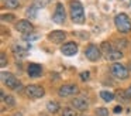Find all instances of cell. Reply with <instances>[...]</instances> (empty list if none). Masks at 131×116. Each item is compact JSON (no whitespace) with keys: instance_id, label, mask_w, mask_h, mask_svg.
Listing matches in <instances>:
<instances>
[{"instance_id":"1","label":"cell","mask_w":131,"mask_h":116,"mask_svg":"<svg viewBox=\"0 0 131 116\" xmlns=\"http://www.w3.org/2000/svg\"><path fill=\"white\" fill-rule=\"evenodd\" d=\"M71 17L73 23L76 24H83L85 23V11H83V6L79 2H71Z\"/></svg>"},{"instance_id":"2","label":"cell","mask_w":131,"mask_h":116,"mask_svg":"<svg viewBox=\"0 0 131 116\" xmlns=\"http://www.w3.org/2000/svg\"><path fill=\"white\" fill-rule=\"evenodd\" d=\"M114 24H116L117 30L123 34H127L131 31V20L128 19V16L125 13H120L114 19Z\"/></svg>"},{"instance_id":"3","label":"cell","mask_w":131,"mask_h":116,"mask_svg":"<svg viewBox=\"0 0 131 116\" xmlns=\"http://www.w3.org/2000/svg\"><path fill=\"white\" fill-rule=\"evenodd\" d=\"M111 75L117 79H127L128 78V69L123 64H113L111 65Z\"/></svg>"},{"instance_id":"4","label":"cell","mask_w":131,"mask_h":116,"mask_svg":"<svg viewBox=\"0 0 131 116\" xmlns=\"http://www.w3.org/2000/svg\"><path fill=\"white\" fill-rule=\"evenodd\" d=\"M2 79H3V82H4V85L6 86H9L10 89H20V86H21V84L17 81V78H16L13 74H7V72H3L2 74Z\"/></svg>"},{"instance_id":"5","label":"cell","mask_w":131,"mask_h":116,"mask_svg":"<svg viewBox=\"0 0 131 116\" xmlns=\"http://www.w3.org/2000/svg\"><path fill=\"white\" fill-rule=\"evenodd\" d=\"M26 93H27V96L31 98V99H38V98H42L45 91H44V88L40 86V85H28V86L26 88Z\"/></svg>"},{"instance_id":"6","label":"cell","mask_w":131,"mask_h":116,"mask_svg":"<svg viewBox=\"0 0 131 116\" xmlns=\"http://www.w3.org/2000/svg\"><path fill=\"white\" fill-rule=\"evenodd\" d=\"M85 55H86V58H88L89 61H97V59L100 58V55H102V52H100V48L97 47V45L90 44V45L86 47Z\"/></svg>"},{"instance_id":"7","label":"cell","mask_w":131,"mask_h":116,"mask_svg":"<svg viewBox=\"0 0 131 116\" xmlns=\"http://www.w3.org/2000/svg\"><path fill=\"white\" fill-rule=\"evenodd\" d=\"M52 20L57 24H63L65 23V8H63L62 3H57V7H55V11L52 14Z\"/></svg>"},{"instance_id":"8","label":"cell","mask_w":131,"mask_h":116,"mask_svg":"<svg viewBox=\"0 0 131 116\" xmlns=\"http://www.w3.org/2000/svg\"><path fill=\"white\" fill-rule=\"evenodd\" d=\"M79 92V88L76 85H63V86L59 88L58 91V95L63 96V98H68V96H73Z\"/></svg>"},{"instance_id":"9","label":"cell","mask_w":131,"mask_h":116,"mask_svg":"<svg viewBox=\"0 0 131 116\" xmlns=\"http://www.w3.org/2000/svg\"><path fill=\"white\" fill-rule=\"evenodd\" d=\"M61 52H62L63 55H66V57L76 55V52H78V44H76V42H72V41L65 42V44L61 47Z\"/></svg>"},{"instance_id":"10","label":"cell","mask_w":131,"mask_h":116,"mask_svg":"<svg viewBox=\"0 0 131 116\" xmlns=\"http://www.w3.org/2000/svg\"><path fill=\"white\" fill-rule=\"evenodd\" d=\"M16 30L20 31L21 34H30L34 31V25L30 21H27V20H21V21H18L16 24Z\"/></svg>"},{"instance_id":"11","label":"cell","mask_w":131,"mask_h":116,"mask_svg":"<svg viewBox=\"0 0 131 116\" xmlns=\"http://www.w3.org/2000/svg\"><path fill=\"white\" fill-rule=\"evenodd\" d=\"M65 38H66V34L63 33V31H61V30H55V31H52V33L48 34V40L51 42H54V44L63 42Z\"/></svg>"},{"instance_id":"12","label":"cell","mask_w":131,"mask_h":116,"mask_svg":"<svg viewBox=\"0 0 131 116\" xmlns=\"http://www.w3.org/2000/svg\"><path fill=\"white\" fill-rule=\"evenodd\" d=\"M30 47H31V45H30L28 42H24V44H16V45H13V51H14L16 57H21V58H23V57L27 55Z\"/></svg>"},{"instance_id":"13","label":"cell","mask_w":131,"mask_h":116,"mask_svg":"<svg viewBox=\"0 0 131 116\" xmlns=\"http://www.w3.org/2000/svg\"><path fill=\"white\" fill-rule=\"evenodd\" d=\"M72 105L75 106V109L78 110H86L89 108V102L86 98H83V96H79V98H75L73 101H72Z\"/></svg>"},{"instance_id":"14","label":"cell","mask_w":131,"mask_h":116,"mask_svg":"<svg viewBox=\"0 0 131 116\" xmlns=\"http://www.w3.org/2000/svg\"><path fill=\"white\" fill-rule=\"evenodd\" d=\"M27 72H28V76H31V78H37V76H40L41 74H42V68H41L40 64H35V62H32V64L28 65V69H27Z\"/></svg>"},{"instance_id":"15","label":"cell","mask_w":131,"mask_h":116,"mask_svg":"<svg viewBox=\"0 0 131 116\" xmlns=\"http://www.w3.org/2000/svg\"><path fill=\"white\" fill-rule=\"evenodd\" d=\"M106 58H107L108 61H120V59L123 58V52L120 50H111L106 54Z\"/></svg>"},{"instance_id":"16","label":"cell","mask_w":131,"mask_h":116,"mask_svg":"<svg viewBox=\"0 0 131 116\" xmlns=\"http://www.w3.org/2000/svg\"><path fill=\"white\" fill-rule=\"evenodd\" d=\"M38 6L37 4H32V6H30L28 8H27V11H26V14H27V17L28 19H35L37 17V11H38Z\"/></svg>"},{"instance_id":"17","label":"cell","mask_w":131,"mask_h":116,"mask_svg":"<svg viewBox=\"0 0 131 116\" xmlns=\"http://www.w3.org/2000/svg\"><path fill=\"white\" fill-rule=\"evenodd\" d=\"M47 109H48L49 113H57L58 109H59V105H58V102L51 101V102H48V103H47Z\"/></svg>"},{"instance_id":"18","label":"cell","mask_w":131,"mask_h":116,"mask_svg":"<svg viewBox=\"0 0 131 116\" xmlns=\"http://www.w3.org/2000/svg\"><path fill=\"white\" fill-rule=\"evenodd\" d=\"M100 98L106 102H111L114 99V95L111 92H108V91H102V92H100Z\"/></svg>"},{"instance_id":"19","label":"cell","mask_w":131,"mask_h":116,"mask_svg":"<svg viewBox=\"0 0 131 116\" xmlns=\"http://www.w3.org/2000/svg\"><path fill=\"white\" fill-rule=\"evenodd\" d=\"M117 96H118V99L121 102H128L130 101V95L127 93V91H117Z\"/></svg>"},{"instance_id":"20","label":"cell","mask_w":131,"mask_h":116,"mask_svg":"<svg viewBox=\"0 0 131 116\" xmlns=\"http://www.w3.org/2000/svg\"><path fill=\"white\" fill-rule=\"evenodd\" d=\"M4 4L9 8H17L20 3H18V0H4Z\"/></svg>"},{"instance_id":"21","label":"cell","mask_w":131,"mask_h":116,"mask_svg":"<svg viewBox=\"0 0 131 116\" xmlns=\"http://www.w3.org/2000/svg\"><path fill=\"white\" fill-rule=\"evenodd\" d=\"M61 116H76V112H75V109H72V108H63Z\"/></svg>"},{"instance_id":"22","label":"cell","mask_w":131,"mask_h":116,"mask_svg":"<svg viewBox=\"0 0 131 116\" xmlns=\"http://www.w3.org/2000/svg\"><path fill=\"white\" fill-rule=\"evenodd\" d=\"M34 2H35V4H37L38 7L42 8V7H45V6H48L52 0H34Z\"/></svg>"},{"instance_id":"23","label":"cell","mask_w":131,"mask_h":116,"mask_svg":"<svg viewBox=\"0 0 131 116\" xmlns=\"http://www.w3.org/2000/svg\"><path fill=\"white\" fill-rule=\"evenodd\" d=\"M96 115L97 116H108V110L106 108H97L96 109Z\"/></svg>"},{"instance_id":"24","label":"cell","mask_w":131,"mask_h":116,"mask_svg":"<svg viewBox=\"0 0 131 116\" xmlns=\"http://www.w3.org/2000/svg\"><path fill=\"white\" fill-rule=\"evenodd\" d=\"M3 99H4V102H6L7 105H10V106H14V103H16V101L13 99V96H3Z\"/></svg>"},{"instance_id":"25","label":"cell","mask_w":131,"mask_h":116,"mask_svg":"<svg viewBox=\"0 0 131 116\" xmlns=\"http://www.w3.org/2000/svg\"><path fill=\"white\" fill-rule=\"evenodd\" d=\"M35 38H38L37 34H32V33H30V34H24V40H26V41H31V40H35Z\"/></svg>"},{"instance_id":"26","label":"cell","mask_w":131,"mask_h":116,"mask_svg":"<svg viewBox=\"0 0 131 116\" xmlns=\"http://www.w3.org/2000/svg\"><path fill=\"white\" fill-rule=\"evenodd\" d=\"M0 65L2 67H6L7 65V58H6V54L2 52V58H0Z\"/></svg>"},{"instance_id":"27","label":"cell","mask_w":131,"mask_h":116,"mask_svg":"<svg viewBox=\"0 0 131 116\" xmlns=\"http://www.w3.org/2000/svg\"><path fill=\"white\" fill-rule=\"evenodd\" d=\"M3 20L4 21H13V19H14V16H13V14H3Z\"/></svg>"},{"instance_id":"28","label":"cell","mask_w":131,"mask_h":116,"mask_svg":"<svg viewBox=\"0 0 131 116\" xmlns=\"http://www.w3.org/2000/svg\"><path fill=\"white\" fill-rule=\"evenodd\" d=\"M89 75H90L89 72H82V74H80V79H82V81H88V79L90 78Z\"/></svg>"},{"instance_id":"29","label":"cell","mask_w":131,"mask_h":116,"mask_svg":"<svg viewBox=\"0 0 131 116\" xmlns=\"http://www.w3.org/2000/svg\"><path fill=\"white\" fill-rule=\"evenodd\" d=\"M103 48L106 50V54H107L108 51H111V45L108 44V42H103Z\"/></svg>"},{"instance_id":"30","label":"cell","mask_w":131,"mask_h":116,"mask_svg":"<svg viewBox=\"0 0 131 116\" xmlns=\"http://www.w3.org/2000/svg\"><path fill=\"white\" fill-rule=\"evenodd\" d=\"M113 112H114V113H121V112H123V108H121V106H116Z\"/></svg>"},{"instance_id":"31","label":"cell","mask_w":131,"mask_h":116,"mask_svg":"<svg viewBox=\"0 0 131 116\" xmlns=\"http://www.w3.org/2000/svg\"><path fill=\"white\" fill-rule=\"evenodd\" d=\"M127 93H128V95H130V98H131V85H130V86H128V89H127Z\"/></svg>"},{"instance_id":"32","label":"cell","mask_w":131,"mask_h":116,"mask_svg":"<svg viewBox=\"0 0 131 116\" xmlns=\"http://www.w3.org/2000/svg\"><path fill=\"white\" fill-rule=\"evenodd\" d=\"M128 68H130V69H131V64H130V65H128Z\"/></svg>"},{"instance_id":"33","label":"cell","mask_w":131,"mask_h":116,"mask_svg":"<svg viewBox=\"0 0 131 116\" xmlns=\"http://www.w3.org/2000/svg\"><path fill=\"white\" fill-rule=\"evenodd\" d=\"M130 4H131V0H130Z\"/></svg>"}]
</instances>
